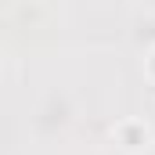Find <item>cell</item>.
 <instances>
[{
  "instance_id": "6da1fadb",
  "label": "cell",
  "mask_w": 155,
  "mask_h": 155,
  "mask_svg": "<svg viewBox=\"0 0 155 155\" xmlns=\"http://www.w3.org/2000/svg\"><path fill=\"white\" fill-rule=\"evenodd\" d=\"M116 144L123 152L137 155V152H144V148L152 144V134H148V126H144L141 119H123L116 126Z\"/></svg>"
},
{
  "instance_id": "7a4b0ae2",
  "label": "cell",
  "mask_w": 155,
  "mask_h": 155,
  "mask_svg": "<svg viewBox=\"0 0 155 155\" xmlns=\"http://www.w3.org/2000/svg\"><path fill=\"white\" fill-rule=\"evenodd\" d=\"M144 72H148V79L155 83V47L148 51V58H144Z\"/></svg>"
}]
</instances>
